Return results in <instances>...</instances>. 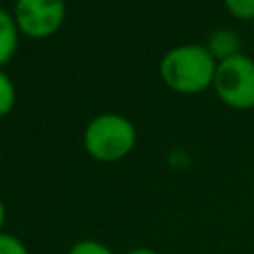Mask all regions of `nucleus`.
I'll use <instances>...</instances> for the list:
<instances>
[{
    "instance_id": "nucleus-1",
    "label": "nucleus",
    "mask_w": 254,
    "mask_h": 254,
    "mask_svg": "<svg viewBox=\"0 0 254 254\" xmlns=\"http://www.w3.org/2000/svg\"><path fill=\"white\" fill-rule=\"evenodd\" d=\"M161 79L179 93L204 91L214 81V56L204 46L185 44L169 50L159 65Z\"/></svg>"
},
{
    "instance_id": "nucleus-2",
    "label": "nucleus",
    "mask_w": 254,
    "mask_h": 254,
    "mask_svg": "<svg viewBox=\"0 0 254 254\" xmlns=\"http://www.w3.org/2000/svg\"><path fill=\"white\" fill-rule=\"evenodd\" d=\"M137 143L133 123L117 113H101L89 121L83 133L85 151L101 163H113L127 157Z\"/></svg>"
},
{
    "instance_id": "nucleus-3",
    "label": "nucleus",
    "mask_w": 254,
    "mask_h": 254,
    "mask_svg": "<svg viewBox=\"0 0 254 254\" xmlns=\"http://www.w3.org/2000/svg\"><path fill=\"white\" fill-rule=\"evenodd\" d=\"M216 95L234 109L254 107V62L248 56L234 54L216 64Z\"/></svg>"
},
{
    "instance_id": "nucleus-4",
    "label": "nucleus",
    "mask_w": 254,
    "mask_h": 254,
    "mask_svg": "<svg viewBox=\"0 0 254 254\" xmlns=\"http://www.w3.org/2000/svg\"><path fill=\"white\" fill-rule=\"evenodd\" d=\"M64 0H18L14 10L18 30L36 40L56 34L64 22Z\"/></svg>"
},
{
    "instance_id": "nucleus-5",
    "label": "nucleus",
    "mask_w": 254,
    "mask_h": 254,
    "mask_svg": "<svg viewBox=\"0 0 254 254\" xmlns=\"http://www.w3.org/2000/svg\"><path fill=\"white\" fill-rule=\"evenodd\" d=\"M18 32L16 20L4 8H0V65L8 64V60L14 56L18 48Z\"/></svg>"
},
{
    "instance_id": "nucleus-6",
    "label": "nucleus",
    "mask_w": 254,
    "mask_h": 254,
    "mask_svg": "<svg viewBox=\"0 0 254 254\" xmlns=\"http://www.w3.org/2000/svg\"><path fill=\"white\" fill-rule=\"evenodd\" d=\"M236 48H238L236 36L230 34V32H226V30H220V32H216V34L210 38L208 52H210L214 58L226 60V58H230V56L236 54Z\"/></svg>"
},
{
    "instance_id": "nucleus-7",
    "label": "nucleus",
    "mask_w": 254,
    "mask_h": 254,
    "mask_svg": "<svg viewBox=\"0 0 254 254\" xmlns=\"http://www.w3.org/2000/svg\"><path fill=\"white\" fill-rule=\"evenodd\" d=\"M67 254H115V252L107 244H103L95 238H81L69 246Z\"/></svg>"
},
{
    "instance_id": "nucleus-8",
    "label": "nucleus",
    "mask_w": 254,
    "mask_h": 254,
    "mask_svg": "<svg viewBox=\"0 0 254 254\" xmlns=\"http://www.w3.org/2000/svg\"><path fill=\"white\" fill-rule=\"evenodd\" d=\"M14 101H16V91H14V85L10 81V77L0 69V117L8 115L14 107Z\"/></svg>"
},
{
    "instance_id": "nucleus-9",
    "label": "nucleus",
    "mask_w": 254,
    "mask_h": 254,
    "mask_svg": "<svg viewBox=\"0 0 254 254\" xmlns=\"http://www.w3.org/2000/svg\"><path fill=\"white\" fill-rule=\"evenodd\" d=\"M0 254H30V248L16 234L0 232Z\"/></svg>"
},
{
    "instance_id": "nucleus-10",
    "label": "nucleus",
    "mask_w": 254,
    "mask_h": 254,
    "mask_svg": "<svg viewBox=\"0 0 254 254\" xmlns=\"http://www.w3.org/2000/svg\"><path fill=\"white\" fill-rule=\"evenodd\" d=\"M226 10L238 20H254V0H222Z\"/></svg>"
},
{
    "instance_id": "nucleus-11",
    "label": "nucleus",
    "mask_w": 254,
    "mask_h": 254,
    "mask_svg": "<svg viewBox=\"0 0 254 254\" xmlns=\"http://www.w3.org/2000/svg\"><path fill=\"white\" fill-rule=\"evenodd\" d=\"M125 254H159V252L153 250V248H149V246H135V248L127 250Z\"/></svg>"
},
{
    "instance_id": "nucleus-12",
    "label": "nucleus",
    "mask_w": 254,
    "mask_h": 254,
    "mask_svg": "<svg viewBox=\"0 0 254 254\" xmlns=\"http://www.w3.org/2000/svg\"><path fill=\"white\" fill-rule=\"evenodd\" d=\"M4 222H6V204L0 198V232H4Z\"/></svg>"
},
{
    "instance_id": "nucleus-13",
    "label": "nucleus",
    "mask_w": 254,
    "mask_h": 254,
    "mask_svg": "<svg viewBox=\"0 0 254 254\" xmlns=\"http://www.w3.org/2000/svg\"><path fill=\"white\" fill-rule=\"evenodd\" d=\"M252 28H254V20H252Z\"/></svg>"
}]
</instances>
